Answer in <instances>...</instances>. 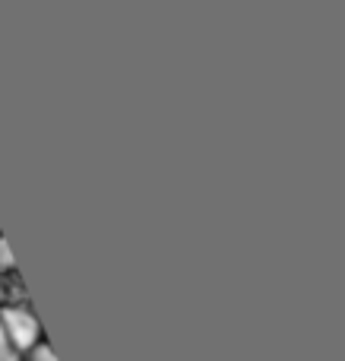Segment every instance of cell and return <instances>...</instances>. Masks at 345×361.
I'll return each mask as SVG.
<instances>
[{"label": "cell", "instance_id": "3957f363", "mask_svg": "<svg viewBox=\"0 0 345 361\" xmlns=\"http://www.w3.org/2000/svg\"><path fill=\"white\" fill-rule=\"evenodd\" d=\"M0 361H23V355H19L16 349H13V343L6 339V333L0 330Z\"/></svg>", "mask_w": 345, "mask_h": 361}, {"label": "cell", "instance_id": "7a4b0ae2", "mask_svg": "<svg viewBox=\"0 0 345 361\" xmlns=\"http://www.w3.org/2000/svg\"><path fill=\"white\" fill-rule=\"evenodd\" d=\"M23 361H57V355H54V349H51V345L42 339V343L35 345V349H29V352H25Z\"/></svg>", "mask_w": 345, "mask_h": 361}, {"label": "cell", "instance_id": "277c9868", "mask_svg": "<svg viewBox=\"0 0 345 361\" xmlns=\"http://www.w3.org/2000/svg\"><path fill=\"white\" fill-rule=\"evenodd\" d=\"M0 269H13V254H10L4 238H0Z\"/></svg>", "mask_w": 345, "mask_h": 361}, {"label": "cell", "instance_id": "6da1fadb", "mask_svg": "<svg viewBox=\"0 0 345 361\" xmlns=\"http://www.w3.org/2000/svg\"><path fill=\"white\" fill-rule=\"evenodd\" d=\"M0 330L6 333V339L13 343V349L19 355H25L29 349H35L42 343V324L25 305H4L0 307Z\"/></svg>", "mask_w": 345, "mask_h": 361}]
</instances>
